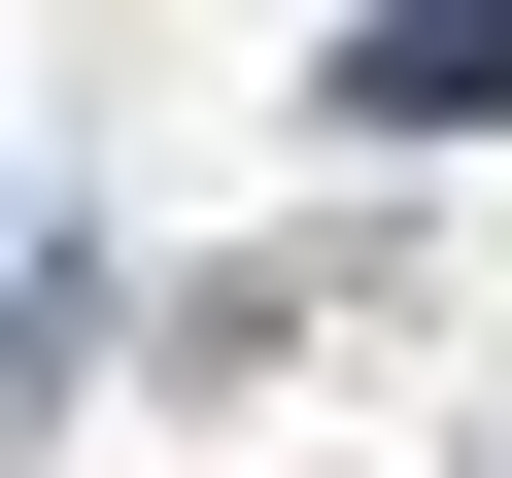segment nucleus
Here are the masks:
<instances>
[{"label": "nucleus", "mask_w": 512, "mask_h": 478, "mask_svg": "<svg viewBox=\"0 0 512 478\" xmlns=\"http://www.w3.org/2000/svg\"><path fill=\"white\" fill-rule=\"evenodd\" d=\"M342 103H376V137H512V0H376Z\"/></svg>", "instance_id": "nucleus-1"}]
</instances>
